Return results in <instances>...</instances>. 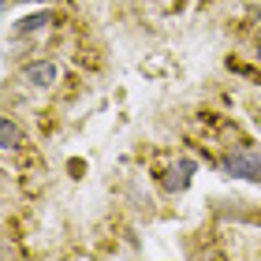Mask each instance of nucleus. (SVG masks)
I'll return each mask as SVG.
<instances>
[{"label":"nucleus","mask_w":261,"mask_h":261,"mask_svg":"<svg viewBox=\"0 0 261 261\" xmlns=\"http://www.w3.org/2000/svg\"><path fill=\"white\" fill-rule=\"evenodd\" d=\"M19 138H22V130L15 127V120H8V116H4V120H0V146H4V149H15Z\"/></svg>","instance_id":"5"},{"label":"nucleus","mask_w":261,"mask_h":261,"mask_svg":"<svg viewBox=\"0 0 261 261\" xmlns=\"http://www.w3.org/2000/svg\"><path fill=\"white\" fill-rule=\"evenodd\" d=\"M194 168H198V164H194L191 157H179V161H175V168H172V175H168V191H187Z\"/></svg>","instance_id":"3"},{"label":"nucleus","mask_w":261,"mask_h":261,"mask_svg":"<svg viewBox=\"0 0 261 261\" xmlns=\"http://www.w3.org/2000/svg\"><path fill=\"white\" fill-rule=\"evenodd\" d=\"M224 172L235 175V179H250V183H261V149H235L224 157Z\"/></svg>","instance_id":"1"},{"label":"nucleus","mask_w":261,"mask_h":261,"mask_svg":"<svg viewBox=\"0 0 261 261\" xmlns=\"http://www.w3.org/2000/svg\"><path fill=\"white\" fill-rule=\"evenodd\" d=\"M53 19H56L53 11H38V15H27V19H19V22H15V30H19V34H34V30L49 27Z\"/></svg>","instance_id":"4"},{"label":"nucleus","mask_w":261,"mask_h":261,"mask_svg":"<svg viewBox=\"0 0 261 261\" xmlns=\"http://www.w3.org/2000/svg\"><path fill=\"white\" fill-rule=\"evenodd\" d=\"M27 82L30 86H38V90H49V86H56V79H60V64L56 60H38V64H30L27 71Z\"/></svg>","instance_id":"2"}]
</instances>
